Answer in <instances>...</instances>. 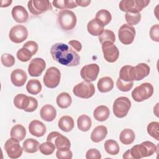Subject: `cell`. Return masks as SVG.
I'll use <instances>...</instances> for the list:
<instances>
[{"label": "cell", "instance_id": "3957f363", "mask_svg": "<svg viewBox=\"0 0 159 159\" xmlns=\"http://www.w3.org/2000/svg\"><path fill=\"white\" fill-rule=\"evenodd\" d=\"M58 23L61 29L68 31L75 28L76 24V16L70 10H61L58 13Z\"/></svg>", "mask_w": 159, "mask_h": 159}, {"label": "cell", "instance_id": "f6af8a7d", "mask_svg": "<svg viewBox=\"0 0 159 159\" xmlns=\"http://www.w3.org/2000/svg\"><path fill=\"white\" fill-rule=\"evenodd\" d=\"M56 156L59 159H71L73 157V153L69 148L58 149Z\"/></svg>", "mask_w": 159, "mask_h": 159}, {"label": "cell", "instance_id": "9c48e42d", "mask_svg": "<svg viewBox=\"0 0 159 159\" xmlns=\"http://www.w3.org/2000/svg\"><path fill=\"white\" fill-rule=\"evenodd\" d=\"M135 30L134 27L127 24H123L118 30V37L120 42L124 45L132 43L135 39Z\"/></svg>", "mask_w": 159, "mask_h": 159}, {"label": "cell", "instance_id": "f907efd6", "mask_svg": "<svg viewBox=\"0 0 159 159\" xmlns=\"http://www.w3.org/2000/svg\"><path fill=\"white\" fill-rule=\"evenodd\" d=\"M68 44L71 45L76 52H80L82 48L81 43L76 40H73L68 42Z\"/></svg>", "mask_w": 159, "mask_h": 159}, {"label": "cell", "instance_id": "7402d4cb", "mask_svg": "<svg viewBox=\"0 0 159 159\" xmlns=\"http://www.w3.org/2000/svg\"><path fill=\"white\" fill-rule=\"evenodd\" d=\"M40 114L43 120L47 122H51L56 117L57 111L53 106L50 104H46L41 108Z\"/></svg>", "mask_w": 159, "mask_h": 159}, {"label": "cell", "instance_id": "e575fe53", "mask_svg": "<svg viewBox=\"0 0 159 159\" xmlns=\"http://www.w3.org/2000/svg\"><path fill=\"white\" fill-rule=\"evenodd\" d=\"M104 149L106 152L112 155L118 154L120 150L119 146L117 142L114 140H107L104 143Z\"/></svg>", "mask_w": 159, "mask_h": 159}, {"label": "cell", "instance_id": "52a82bcc", "mask_svg": "<svg viewBox=\"0 0 159 159\" xmlns=\"http://www.w3.org/2000/svg\"><path fill=\"white\" fill-rule=\"evenodd\" d=\"M73 93L77 97L83 99H88L94 95L95 88L94 84L91 82L83 81L74 86Z\"/></svg>", "mask_w": 159, "mask_h": 159}, {"label": "cell", "instance_id": "ba28073f", "mask_svg": "<svg viewBox=\"0 0 159 159\" xmlns=\"http://www.w3.org/2000/svg\"><path fill=\"white\" fill-rule=\"evenodd\" d=\"M60 78V71L57 68L52 66L47 70L43 78V81L46 87L55 88L58 86Z\"/></svg>", "mask_w": 159, "mask_h": 159}, {"label": "cell", "instance_id": "d4e9b609", "mask_svg": "<svg viewBox=\"0 0 159 159\" xmlns=\"http://www.w3.org/2000/svg\"><path fill=\"white\" fill-rule=\"evenodd\" d=\"M110 111L109 108L104 105L98 106L93 112V116L96 120L103 122L107 120L109 116Z\"/></svg>", "mask_w": 159, "mask_h": 159}, {"label": "cell", "instance_id": "f35d334b", "mask_svg": "<svg viewBox=\"0 0 159 159\" xmlns=\"http://www.w3.org/2000/svg\"><path fill=\"white\" fill-rule=\"evenodd\" d=\"M16 56L20 61L22 62H26L31 59L33 55L29 49L22 47L17 51Z\"/></svg>", "mask_w": 159, "mask_h": 159}, {"label": "cell", "instance_id": "44dd1931", "mask_svg": "<svg viewBox=\"0 0 159 159\" xmlns=\"http://www.w3.org/2000/svg\"><path fill=\"white\" fill-rule=\"evenodd\" d=\"M104 25L100 20L96 19H93L88 23L87 30L91 35L99 36L104 31Z\"/></svg>", "mask_w": 159, "mask_h": 159}, {"label": "cell", "instance_id": "cb8c5ba5", "mask_svg": "<svg viewBox=\"0 0 159 159\" xmlns=\"http://www.w3.org/2000/svg\"><path fill=\"white\" fill-rule=\"evenodd\" d=\"M97 86L101 93H107L112 89L114 81L111 77L104 76L99 80Z\"/></svg>", "mask_w": 159, "mask_h": 159}, {"label": "cell", "instance_id": "5b68a950", "mask_svg": "<svg viewBox=\"0 0 159 159\" xmlns=\"http://www.w3.org/2000/svg\"><path fill=\"white\" fill-rule=\"evenodd\" d=\"M153 93V87L149 83H143L137 86L132 92V97L137 102L150 98Z\"/></svg>", "mask_w": 159, "mask_h": 159}, {"label": "cell", "instance_id": "8fae6325", "mask_svg": "<svg viewBox=\"0 0 159 159\" xmlns=\"http://www.w3.org/2000/svg\"><path fill=\"white\" fill-rule=\"evenodd\" d=\"M4 149L10 158L15 159L19 158L23 152V148H22L19 143V140L14 139H9L4 144Z\"/></svg>", "mask_w": 159, "mask_h": 159}, {"label": "cell", "instance_id": "d6986e66", "mask_svg": "<svg viewBox=\"0 0 159 159\" xmlns=\"http://www.w3.org/2000/svg\"><path fill=\"white\" fill-rule=\"evenodd\" d=\"M13 19L18 23H24L29 18V14L27 10L22 6H14L11 11Z\"/></svg>", "mask_w": 159, "mask_h": 159}, {"label": "cell", "instance_id": "681fc988", "mask_svg": "<svg viewBox=\"0 0 159 159\" xmlns=\"http://www.w3.org/2000/svg\"><path fill=\"white\" fill-rule=\"evenodd\" d=\"M37 107H38L37 100L33 97H30V100L29 106L25 111L28 112H32L34 111L35 110H36Z\"/></svg>", "mask_w": 159, "mask_h": 159}, {"label": "cell", "instance_id": "f546056e", "mask_svg": "<svg viewBox=\"0 0 159 159\" xmlns=\"http://www.w3.org/2000/svg\"><path fill=\"white\" fill-rule=\"evenodd\" d=\"M10 135L12 138H14L19 141H22L26 135V130L23 125L16 124L12 127Z\"/></svg>", "mask_w": 159, "mask_h": 159}, {"label": "cell", "instance_id": "c3c4849f", "mask_svg": "<svg viewBox=\"0 0 159 159\" xmlns=\"http://www.w3.org/2000/svg\"><path fill=\"white\" fill-rule=\"evenodd\" d=\"M24 48H26L27 49H29L32 53V55H35L37 51H38V48H39V46L38 44L34 42V41H28L27 42H25L24 45L23 47Z\"/></svg>", "mask_w": 159, "mask_h": 159}, {"label": "cell", "instance_id": "1f68e13d", "mask_svg": "<svg viewBox=\"0 0 159 159\" xmlns=\"http://www.w3.org/2000/svg\"><path fill=\"white\" fill-rule=\"evenodd\" d=\"M92 125L91 118L85 114L80 116L77 119V125L78 129L83 132L88 131Z\"/></svg>", "mask_w": 159, "mask_h": 159}, {"label": "cell", "instance_id": "7c38bea8", "mask_svg": "<svg viewBox=\"0 0 159 159\" xmlns=\"http://www.w3.org/2000/svg\"><path fill=\"white\" fill-rule=\"evenodd\" d=\"M47 141L52 143L57 149H70L71 146L68 139L58 132H50L47 137Z\"/></svg>", "mask_w": 159, "mask_h": 159}, {"label": "cell", "instance_id": "ee69618b", "mask_svg": "<svg viewBox=\"0 0 159 159\" xmlns=\"http://www.w3.org/2000/svg\"><path fill=\"white\" fill-rule=\"evenodd\" d=\"M1 60L2 64L6 67H11L15 63L14 57L9 53H4L1 55Z\"/></svg>", "mask_w": 159, "mask_h": 159}, {"label": "cell", "instance_id": "f5cc1de1", "mask_svg": "<svg viewBox=\"0 0 159 159\" xmlns=\"http://www.w3.org/2000/svg\"><path fill=\"white\" fill-rule=\"evenodd\" d=\"M12 1H9V0H5V1H1V7H7L9 6L11 3H12Z\"/></svg>", "mask_w": 159, "mask_h": 159}, {"label": "cell", "instance_id": "6da1fadb", "mask_svg": "<svg viewBox=\"0 0 159 159\" xmlns=\"http://www.w3.org/2000/svg\"><path fill=\"white\" fill-rule=\"evenodd\" d=\"M50 53L54 60L60 64L68 66H75L80 64V55L68 45L63 43L53 44Z\"/></svg>", "mask_w": 159, "mask_h": 159}, {"label": "cell", "instance_id": "7a4b0ae2", "mask_svg": "<svg viewBox=\"0 0 159 159\" xmlns=\"http://www.w3.org/2000/svg\"><path fill=\"white\" fill-rule=\"evenodd\" d=\"M156 145L150 141H145L139 145H134L131 149L126 151L124 155V158L139 159L152 155L156 152Z\"/></svg>", "mask_w": 159, "mask_h": 159}, {"label": "cell", "instance_id": "e0dca14e", "mask_svg": "<svg viewBox=\"0 0 159 159\" xmlns=\"http://www.w3.org/2000/svg\"><path fill=\"white\" fill-rule=\"evenodd\" d=\"M46 67V63L43 59L41 58H35L32 59L28 66V72L31 76H39Z\"/></svg>", "mask_w": 159, "mask_h": 159}, {"label": "cell", "instance_id": "4316f807", "mask_svg": "<svg viewBox=\"0 0 159 159\" xmlns=\"http://www.w3.org/2000/svg\"><path fill=\"white\" fill-rule=\"evenodd\" d=\"M58 127L62 131L68 132L74 127V120L73 118L69 116H62L58 122Z\"/></svg>", "mask_w": 159, "mask_h": 159}, {"label": "cell", "instance_id": "60d3db41", "mask_svg": "<svg viewBox=\"0 0 159 159\" xmlns=\"http://www.w3.org/2000/svg\"><path fill=\"white\" fill-rule=\"evenodd\" d=\"M55 148H56L55 145L52 143L48 141L43 142L39 145L40 152L45 155H50L52 154L54 152Z\"/></svg>", "mask_w": 159, "mask_h": 159}, {"label": "cell", "instance_id": "d590c367", "mask_svg": "<svg viewBox=\"0 0 159 159\" xmlns=\"http://www.w3.org/2000/svg\"><path fill=\"white\" fill-rule=\"evenodd\" d=\"M95 19L100 20L104 26L107 25L112 19L111 14L106 9L99 10L96 14Z\"/></svg>", "mask_w": 159, "mask_h": 159}, {"label": "cell", "instance_id": "603a6c76", "mask_svg": "<svg viewBox=\"0 0 159 159\" xmlns=\"http://www.w3.org/2000/svg\"><path fill=\"white\" fill-rule=\"evenodd\" d=\"M107 134V127L104 125H99L96 127L91 134V139L95 143L102 141Z\"/></svg>", "mask_w": 159, "mask_h": 159}, {"label": "cell", "instance_id": "30bf717a", "mask_svg": "<svg viewBox=\"0 0 159 159\" xmlns=\"http://www.w3.org/2000/svg\"><path fill=\"white\" fill-rule=\"evenodd\" d=\"M27 7L30 12L34 15H39L52 9L50 2L48 0L29 1Z\"/></svg>", "mask_w": 159, "mask_h": 159}, {"label": "cell", "instance_id": "9a60e30c", "mask_svg": "<svg viewBox=\"0 0 159 159\" xmlns=\"http://www.w3.org/2000/svg\"><path fill=\"white\" fill-rule=\"evenodd\" d=\"M150 67L144 63H139L135 66H131L130 76L132 81H140L147 76L150 73Z\"/></svg>", "mask_w": 159, "mask_h": 159}, {"label": "cell", "instance_id": "277c9868", "mask_svg": "<svg viewBox=\"0 0 159 159\" xmlns=\"http://www.w3.org/2000/svg\"><path fill=\"white\" fill-rule=\"evenodd\" d=\"M150 3L147 0H122L119 2V9L126 12H140Z\"/></svg>", "mask_w": 159, "mask_h": 159}, {"label": "cell", "instance_id": "8d00e7d4", "mask_svg": "<svg viewBox=\"0 0 159 159\" xmlns=\"http://www.w3.org/2000/svg\"><path fill=\"white\" fill-rule=\"evenodd\" d=\"M99 40L101 44L105 42H110L114 43L116 41V36L112 30L106 29L99 36Z\"/></svg>", "mask_w": 159, "mask_h": 159}, {"label": "cell", "instance_id": "7bdbcfd3", "mask_svg": "<svg viewBox=\"0 0 159 159\" xmlns=\"http://www.w3.org/2000/svg\"><path fill=\"white\" fill-rule=\"evenodd\" d=\"M134 83L133 81H130V82H126L122 80H120L119 78L116 81V85L117 88L123 92H127L130 91L132 86H133Z\"/></svg>", "mask_w": 159, "mask_h": 159}, {"label": "cell", "instance_id": "4dcf8cb0", "mask_svg": "<svg viewBox=\"0 0 159 159\" xmlns=\"http://www.w3.org/2000/svg\"><path fill=\"white\" fill-rule=\"evenodd\" d=\"M135 133L130 129H125L120 134V141L124 145H129L135 140Z\"/></svg>", "mask_w": 159, "mask_h": 159}, {"label": "cell", "instance_id": "816d5d0a", "mask_svg": "<svg viewBox=\"0 0 159 159\" xmlns=\"http://www.w3.org/2000/svg\"><path fill=\"white\" fill-rule=\"evenodd\" d=\"M76 2L78 6H82V7H86L91 3V1L90 0H76Z\"/></svg>", "mask_w": 159, "mask_h": 159}, {"label": "cell", "instance_id": "d6a6232c", "mask_svg": "<svg viewBox=\"0 0 159 159\" xmlns=\"http://www.w3.org/2000/svg\"><path fill=\"white\" fill-rule=\"evenodd\" d=\"M56 8L65 10L66 9H73L78 6L76 0H55L52 2Z\"/></svg>", "mask_w": 159, "mask_h": 159}, {"label": "cell", "instance_id": "4fadbf2b", "mask_svg": "<svg viewBox=\"0 0 159 159\" xmlns=\"http://www.w3.org/2000/svg\"><path fill=\"white\" fill-rule=\"evenodd\" d=\"M102 50L104 59L109 62H115L119 58V51L114 43L105 42L102 44Z\"/></svg>", "mask_w": 159, "mask_h": 159}, {"label": "cell", "instance_id": "ab89813d", "mask_svg": "<svg viewBox=\"0 0 159 159\" xmlns=\"http://www.w3.org/2000/svg\"><path fill=\"white\" fill-rule=\"evenodd\" d=\"M158 128L159 123L158 122H152L149 123L147 125V132L148 134L156 139L157 140H159V134H158Z\"/></svg>", "mask_w": 159, "mask_h": 159}, {"label": "cell", "instance_id": "b9f144b4", "mask_svg": "<svg viewBox=\"0 0 159 159\" xmlns=\"http://www.w3.org/2000/svg\"><path fill=\"white\" fill-rule=\"evenodd\" d=\"M131 65H125L122 66L119 72V78L124 81L130 82L132 81L130 76V69Z\"/></svg>", "mask_w": 159, "mask_h": 159}, {"label": "cell", "instance_id": "836d02e7", "mask_svg": "<svg viewBox=\"0 0 159 159\" xmlns=\"http://www.w3.org/2000/svg\"><path fill=\"white\" fill-rule=\"evenodd\" d=\"M26 89L27 92L31 94H37L42 90L41 83L38 80H30L26 85Z\"/></svg>", "mask_w": 159, "mask_h": 159}, {"label": "cell", "instance_id": "ffe728a7", "mask_svg": "<svg viewBox=\"0 0 159 159\" xmlns=\"http://www.w3.org/2000/svg\"><path fill=\"white\" fill-rule=\"evenodd\" d=\"M27 78L26 73L21 69H16L11 74V82L14 86L17 87L22 86L25 84Z\"/></svg>", "mask_w": 159, "mask_h": 159}, {"label": "cell", "instance_id": "ac0fdd59", "mask_svg": "<svg viewBox=\"0 0 159 159\" xmlns=\"http://www.w3.org/2000/svg\"><path fill=\"white\" fill-rule=\"evenodd\" d=\"M29 130L34 136L42 137L46 132V126L43 122L38 120H34L29 125Z\"/></svg>", "mask_w": 159, "mask_h": 159}, {"label": "cell", "instance_id": "83f0119b", "mask_svg": "<svg viewBox=\"0 0 159 159\" xmlns=\"http://www.w3.org/2000/svg\"><path fill=\"white\" fill-rule=\"evenodd\" d=\"M22 148L25 152L34 153L39 149V142L34 139H27L23 142Z\"/></svg>", "mask_w": 159, "mask_h": 159}, {"label": "cell", "instance_id": "5bb4252c", "mask_svg": "<svg viewBox=\"0 0 159 159\" xmlns=\"http://www.w3.org/2000/svg\"><path fill=\"white\" fill-rule=\"evenodd\" d=\"M28 36L27 28L22 25H16L12 27L9 34L10 40L16 43H19L24 41Z\"/></svg>", "mask_w": 159, "mask_h": 159}, {"label": "cell", "instance_id": "f1b7e54d", "mask_svg": "<svg viewBox=\"0 0 159 159\" xmlns=\"http://www.w3.org/2000/svg\"><path fill=\"white\" fill-rule=\"evenodd\" d=\"M57 104L58 107L61 109L68 108L72 102V99L71 96L65 92L61 93L57 97Z\"/></svg>", "mask_w": 159, "mask_h": 159}, {"label": "cell", "instance_id": "7dc6e473", "mask_svg": "<svg viewBox=\"0 0 159 159\" xmlns=\"http://www.w3.org/2000/svg\"><path fill=\"white\" fill-rule=\"evenodd\" d=\"M86 158L87 159H101V155L98 150L96 148H91L87 151Z\"/></svg>", "mask_w": 159, "mask_h": 159}, {"label": "cell", "instance_id": "74e56055", "mask_svg": "<svg viewBox=\"0 0 159 159\" xmlns=\"http://www.w3.org/2000/svg\"><path fill=\"white\" fill-rule=\"evenodd\" d=\"M125 19L127 24L130 25H137L141 19V14L140 12H126L125 14Z\"/></svg>", "mask_w": 159, "mask_h": 159}, {"label": "cell", "instance_id": "2e32d148", "mask_svg": "<svg viewBox=\"0 0 159 159\" xmlns=\"http://www.w3.org/2000/svg\"><path fill=\"white\" fill-rule=\"evenodd\" d=\"M99 67L96 63H91L84 66L80 71L81 78L87 81H94L98 78Z\"/></svg>", "mask_w": 159, "mask_h": 159}, {"label": "cell", "instance_id": "bcb514c9", "mask_svg": "<svg viewBox=\"0 0 159 159\" xmlns=\"http://www.w3.org/2000/svg\"><path fill=\"white\" fill-rule=\"evenodd\" d=\"M150 37L151 39L155 42H159V25H153L150 30Z\"/></svg>", "mask_w": 159, "mask_h": 159}, {"label": "cell", "instance_id": "8992f818", "mask_svg": "<svg viewBox=\"0 0 159 159\" xmlns=\"http://www.w3.org/2000/svg\"><path fill=\"white\" fill-rule=\"evenodd\" d=\"M131 102L130 99L125 96L117 98L114 102L112 110L114 114L118 118L125 117L130 109Z\"/></svg>", "mask_w": 159, "mask_h": 159}, {"label": "cell", "instance_id": "484cf974", "mask_svg": "<svg viewBox=\"0 0 159 159\" xmlns=\"http://www.w3.org/2000/svg\"><path fill=\"white\" fill-rule=\"evenodd\" d=\"M30 100V96H27L24 94H18L14 99V104L17 108L25 111L29 106Z\"/></svg>", "mask_w": 159, "mask_h": 159}]
</instances>
